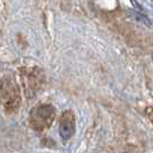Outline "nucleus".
<instances>
[{"mask_svg":"<svg viewBox=\"0 0 153 153\" xmlns=\"http://www.w3.org/2000/svg\"><path fill=\"white\" fill-rule=\"evenodd\" d=\"M59 132L63 140H68L73 137L75 132V115L71 111L62 113L59 123Z\"/></svg>","mask_w":153,"mask_h":153,"instance_id":"7ed1b4c3","label":"nucleus"},{"mask_svg":"<svg viewBox=\"0 0 153 153\" xmlns=\"http://www.w3.org/2000/svg\"><path fill=\"white\" fill-rule=\"evenodd\" d=\"M0 96L4 108L7 113H14L19 109L21 105V96L19 86L13 77L6 76L1 79Z\"/></svg>","mask_w":153,"mask_h":153,"instance_id":"f257e3e1","label":"nucleus"},{"mask_svg":"<svg viewBox=\"0 0 153 153\" xmlns=\"http://www.w3.org/2000/svg\"><path fill=\"white\" fill-rule=\"evenodd\" d=\"M23 83L25 86V93L29 92H37L39 86L42 85L44 78H43V74L38 69H31L30 71H28L27 74L23 75Z\"/></svg>","mask_w":153,"mask_h":153,"instance_id":"20e7f679","label":"nucleus"},{"mask_svg":"<svg viewBox=\"0 0 153 153\" xmlns=\"http://www.w3.org/2000/svg\"><path fill=\"white\" fill-rule=\"evenodd\" d=\"M54 116L55 111L51 105H40L31 111L30 124L36 130H44L52 124Z\"/></svg>","mask_w":153,"mask_h":153,"instance_id":"f03ea898","label":"nucleus"}]
</instances>
